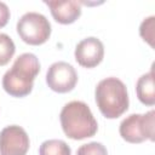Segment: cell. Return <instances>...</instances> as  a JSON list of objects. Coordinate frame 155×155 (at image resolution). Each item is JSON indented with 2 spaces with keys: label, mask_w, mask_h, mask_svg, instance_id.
<instances>
[{
  "label": "cell",
  "mask_w": 155,
  "mask_h": 155,
  "mask_svg": "<svg viewBox=\"0 0 155 155\" xmlns=\"http://www.w3.org/2000/svg\"><path fill=\"white\" fill-rule=\"evenodd\" d=\"M120 136L128 143H142L147 139L154 140L155 136V111L145 114H131L124 119L119 128Z\"/></svg>",
  "instance_id": "277c9868"
},
{
  "label": "cell",
  "mask_w": 155,
  "mask_h": 155,
  "mask_svg": "<svg viewBox=\"0 0 155 155\" xmlns=\"http://www.w3.org/2000/svg\"><path fill=\"white\" fill-rule=\"evenodd\" d=\"M39 155H71V150L64 140L48 139L40 145Z\"/></svg>",
  "instance_id": "8fae6325"
},
{
  "label": "cell",
  "mask_w": 155,
  "mask_h": 155,
  "mask_svg": "<svg viewBox=\"0 0 155 155\" xmlns=\"http://www.w3.org/2000/svg\"><path fill=\"white\" fill-rule=\"evenodd\" d=\"M99 111L107 119H116L128 109L126 85L117 78L110 76L98 82L94 91Z\"/></svg>",
  "instance_id": "3957f363"
},
{
  "label": "cell",
  "mask_w": 155,
  "mask_h": 155,
  "mask_svg": "<svg viewBox=\"0 0 155 155\" xmlns=\"http://www.w3.org/2000/svg\"><path fill=\"white\" fill-rule=\"evenodd\" d=\"M15 51L16 47L12 39L5 33H0V67L6 65L11 61Z\"/></svg>",
  "instance_id": "7c38bea8"
},
{
  "label": "cell",
  "mask_w": 155,
  "mask_h": 155,
  "mask_svg": "<svg viewBox=\"0 0 155 155\" xmlns=\"http://www.w3.org/2000/svg\"><path fill=\"white\" fill-rule=\"evenodd\" d=\"M104 57V46L97 38L90 36L81 40L75 47V59L85 68L97 67Z\"/></svg>",
  "instance_id": "ba28073f"
},
{
  "label": "cell",
  "mask_w": 155,
  "mask_h": 155,
  "mask_svg": "<svg viewBox=\"0 0 155 155\" xmlns=\"http://www.w3.org/2000/svg\"><path fill=\"white\" fill-rule=\"evenodd\" d=\"M29 144V137L21 126L11 125L0 132V155H27Z\"/></svg>",
  "instance_id": "52a82bcc"
},
{
  "label": "cell",
  "mask_w": 155,
  "mask_h": 155,
  "mask_svg": "<svg viewBox=\"0 0 155 155\" xmlns=\"http://www.w3.org/2000/svg\"><path fill=\"white\" fill-rule=\"evenodd\" d=\"M136 92H137V97L138 99L145 104V105H154L155 104V87H154V71L153 69L147 73L143 74L137 84H136Z\"/></svg>",
  "instance_id": "30bf717a"
},
{
  "label": "cell",
  "mask_w": 155,
  "mask_h": 155,
  "mask_svg": "<svg viewBox=\"0 0 155 155\" xmlns=\"http://www.w3.org/2000/svg\"><path fill=\"white\" fill-rule=\"evenodd\" d=\"M40 71L35 54L23 53L16 58L12 67L2 76V87L12 97H25L33 90V84Z\"/></svg>",
  "instance_id": "6da1fadb"
},
{
  "label": "cell",
  "mask_w": 155,
  "mask_h": 155,
  "mask_svg": "<svg viewBox=\"0 0 155 155\" xmlns=\"http://www.w3.org/2000/svg\"><path fill=\"white\" fill-rule=\"evenodd\" d=\"M45 4L50 7L51 15L54 18V21L61 24L74 23L81 15L80 4L75 0H50L45 1Z\"/></svg>",
  "instance_id": "9c48e42d"
},
{
  "label": "cell",
  "mask_w": 155,
  "mask_h": 155,
  "mask_svg": "<svg viewBox=\"0 0 155 155\" xmlns=\"http://www.w3.org/2000/svg\"><path fill=\"white\" fill-rule=\"evenodd\" d=\"M78 82V74L74 67L67 62L53 63L46 73V84L58 93L70 92Z\"/></svg>",
  "instance_id": "8992f818"
},
{
  "label": "cell",
  "mask_w": 155,
  "mask_h": 155,
  "mask_svg": "<svg viewBox=\"0 0 155 155\" xmlns=\"http://www.w3.org/2000/svg\"><path fill=\"white\" fill-rule=\"evenodd\" d=\"M154 27H155V17L150 16L144 19L139 27V34L144 41L149 42L151 47H154Z\"/></svg>",
  "instance_id": "4fadbf2b"
},
{
  "label": "cell",
  "mask_w": 155,
  "mask_h": 155,
  "mask_svg": "<svg viewBox=\"0 0 155 155\" xmlns=\"http://www.w3.org/2000/svg\"><path fill=\"white\" fill-rule=\"evenodd\" d=\"M8 19H10V10L5 2L0 1V28L5 27Z\"/></svg>",
  "instance_id": "9a60e30c"
},
{
  "label": "cell",
  "mask_w": 155,
  "mask_h": 155,
  "mask_svg": "<svg viewBox=\"0 0 155 155\" xmlns=\"http://www.w3.org/2000/svg\"><path fill=\"white\" fill-rule=\"evenodd\" d=\"M17 33L25 44L38 46L48 40L51 24L44 15L27 12L17 22Z\"/></svg>",
  "instance_id": "5b68a950"
},
{
  "label": "cell",
  "mask_w": 155,
  "mask_h": 155,
  "mask_svg": "<svg viewBox=\"0 0 155 155\" xmlns=\"http://www.w3.org/2000/svg\"><path fill=\"white\" fill-rule=\"evenodd\" d=\"M59 119L62 130L68 138L80 140L97 133L98 124L90 107L81 101L67 103L61 110Z\"/></svg>",
  "instance_id": "7a4b0ae2"
},
{
  "label": "cell",
  "mask_w": 155,
  "mask_h": 155,
  "mask_svg": "<svg viewBox=\"0 0 155 155\" xmlns=\"http://www.w3.org/2000/svg\"><path fill=\"white\" fill-rule=\"evenodd\" d=\"M76 155H108L107 148L98 142H91L87 144L81 145Z\"/></svg>",
  "instance_id": "5bb4252c"
}]
</instances>
